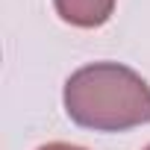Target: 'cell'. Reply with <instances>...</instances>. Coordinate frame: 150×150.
Masks as SVG:
<instances>
[{
	"instance_id": "obj_1",
	"label": "cell",
	"mask_w": 150,
	"mask_h": 150,
	"mask_svg": "<svg viewBox=\"0 0 150 150\" xmlns=\"http://www.w3.org/2000/svg\"><path fill=\"white\" fill-rule=\"evenodd\" d=\"M65 115L94 132H124L150 124V86L121 62H91L65 80Z\"/></svg>"
},
{
	"instance_id": "obj_2",
	"label": "cell",
	"mask_w": 150,
	"mask_h": 150,
	"mask_svg": "<svg viewBox=\"0 0 150 150\" xmlns=\"http://www.w3.org/2000/svg\"><path fill=\"white\" fill-rule=\"evenodd\" d=\"M115 3L118 0H53L56 15L65 24L77 27V30H97V27H103L112 18Z\"/></svg>"
},
{
	"instance_id": "obj_3",
	"label": "cell",
	"mask_w": 150,
	"mask_h": 150,
	"mask_svg": "<svg viewBox=\"0 0 150 150\" xmlns=\"http://www.w3.org/2000/svg\"><path fill=\"white\" fill-rule=\"evenodd\" d=\"M38 150H86L80 144H68V141H50V144H41Z\"/></svg>"
},
{
	"instance_id": "obj_4",
	"label": "cell",
	"mask_w": 150,
	"mask_h": 150,
	"mask_svg": "<svg viewBox=\"0 0 150 150\" xmlns=\"http://www.w3.org/2000/svg\"><path fill=\"white\" fill-rule=\"evenodd\" d=\"M144 150H150V144H147V147H144Z\"/></svg>"
}]
</instances>
